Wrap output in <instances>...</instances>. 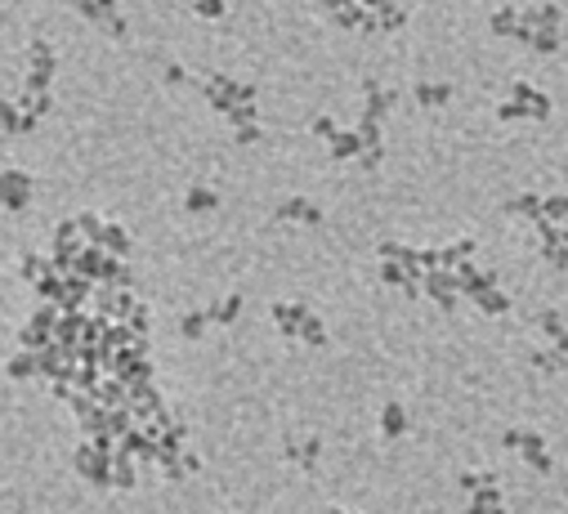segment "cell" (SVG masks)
I'll use <instances>...</instances> for the list:
<instances>
[{
  "label": "cell",
  "mask_w": 568,
  "mask_h": 514,
  "mask_svg": "<svg viewBox=\"0 0 568 514\" xmlns=\"http://www.w3.org/2000/svg\"><path fill=\"white\" fill-rule=\"evenodd\" d=\"M448 99H452V85H448V81H439V85H434V81H421V85H416V103H425V107H443Z\"/></svg>",
  "instance_id": "1"
},
{
  "label": "cell",
  "mask_w": 568,
  "mask_h": 514,
  "mask_svg": "<svg viewBox=\"0 0 568 514\" xmlns=\"http://www.w3.org/2000/svg\"><path fill=\"white\" fill-rule=\"evenodd\" d=\"M515 22H519V9L497 5V9H492V18H488V32H492V36H510V32H515Z\"/></svg>",
  "instance_id": "2"
},
{
  "label": "cell",
  "mask_w": 568,
  "mask_h": 514,
  "mask_svg": "<svg viewBox=\"0 0 568 514\" xmlns=\"http://www.w3.org/2000/svg\"><path fill=\"white\" fill-rule=\"evenodd\" d=\"M560 41H564L560 27H541V32H533L528 50H533V54H555V50H560Z\"/></svg>",
  "instance_id": "3"
},
{
  "label": "cell",
  "mask_w": 568,
  "mask_h": 514,
  "mask_svg": "<svg viewBox=\"0 0 568 514\" xmlns=\"http://www.w3.org/2000/svg\"><path fill=\"white\" fill-rule=\"evenodd\" d=\"M524 117H528V107H524V103H515V99L497 103V121H524Z\"/></svg>",
  "instance_id": "4"
},
{
  "label": "cell",
  "mask_w": 568,
  "mask_h": 514,
  "mask_svg": "<svg viewBox=\"0 0 568 514\" xmlns=\"http://www.w3.org/2000/svg\"><path fill=\"white\" fill-rule=\"evenodd\" d=\"M528 117H533V121H541V117H550V99H546V94H533V99H528Z\"/></svg>",
  "instance_id": "5"
},
{
  "label": "cell",
  "mask_w": 568,
  "mask_h": 514,
  "mask_svg": "<svg viewBox=\"0 0 568 514\" xmlns=\"http://www.w3.org/2000/svg\"><path fill=\"white\" fill-rule=\"evenodd\" d=\"M533 94H537V90H533V85H528V81H510V99H515V103L533 99Z\"/></svg>",
  "instance_id": "6"
},
{
  "label": "cell",
  "mask_w": 568,
  "mask_h": 514,
  "mask_svg": "<svg viewBox=\"0 0 568 514\" xmlns=\"http://www.w3.org/2000/svg\"><path fill=\"white\" fill-rule=\"evenodd\" d=\"M546 206H550V215H564V211H568V197H550Z\"/></svg>",
  "instance_id": "7"
}]
</instances>
